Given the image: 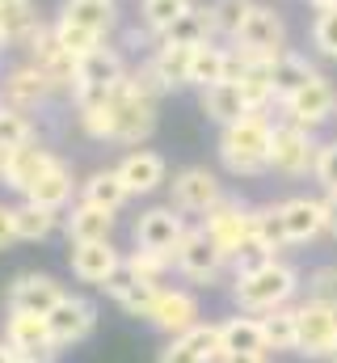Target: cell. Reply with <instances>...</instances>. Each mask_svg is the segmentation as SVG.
Wrapping results in <instances>:
<instances>
[{"label": "cell", "mask_w": 337, "mask_h": 363, "mask_svg": "<svg viewBox=\"0 0 337 363\" xmlns=\"http://www.w3.org/2000/svg\"><path fill=\"white\" fill-rule=\"evenodd\" d=\"M219 347H224V355H257V351H265L261 317H253V313L224 317L219 321Z\"/></svg>", "instance_id": "28"}, {"label": "cell", "mask_w": 337, "mask_h": 363, "mask_svg": "<svg viewBox=\"0 0 337 363\" xmlns=\"http://www.w3.org/2000/svg\"><path fill=\"white\" fill-rule=\"evenodd\" d=\"M325 199V233L337 237V194H321Z\"/></svg>", "instance_id": "49"}, {"label": "cell", "mask_w": 337, "mask_h": 363, "mask_svg": "<svg viewBox=\"0 0 337 363\" xmlns=\"http://www.w3.org/2000/svg\"><path fill=\"white\" fill-rule=\"evenodd\" d=\"M308 300H321V304H333L337 308V262H321L308 271Z\"/></svg>", "instance_id": "43"}, {"label": "cell", "mask_w": 337, "mask_h": 363, "mask_svg": "<svg viewBox=\"0 0 337 363\" xmlns=\"http://www.w3.org/2000/svg\"><path fill=\"white\" fill-rule=\"evenodd\" d=\"M110 101H114V144L139 148V144L156 131V123H161V118H156V101L135 97V93L127 89V81L110 93Z\"/></svg>", "instance_id": "9"}, {"label": "cell", "mask_w": 337, "mask_h": 363, "mask_svg": "<svg viewBox=\"0 0 337 363\" xmlns=\"http://www.w3.org/2000/svg\"><path fill=\"white\" fill-rule=\"evenodd\" d=\"M253 241L270 254V258H282V250H291V237L282 228V216H278V203H265V207H253Z\"/></svg>", "instance_id": "37"}, {"label": "cell", "mask_w": 337, "mask_h": 363, "mask_svg": "<svg viewBox=\"0 0 337 363\" xmlns=\"http://www.w3.org/2000/svg\"><path fill=\"white\" fill-rule=\"evenodd\" d=\"M0 165H4V152H0Z\"/></svg>", "instance_id": "58"}, {"label": "cell", "mask_w": 337, "mask_h": 363, "mask_svg": "<svg viewBox=\"0 0 337 363\" xmlns=\"http://www.w3.org/2000/svg\"><path fill=\"white\" fill-rule=\"evenodd\" d=\"M127 267L139 274V279H152V283H161V279L173 271V258H168V254H156V250H135V254L127 258Z\"/></svg>", "instance_id": "45"}, {"label": "cell", "mask_w": 337, "mask_h": 363, "mask_svg": "<svg viewBox=\"0 0 337 363\" xmlns=\"http://www.w3.org/2000/svg\"><path fill=\"white\" fill-rule=\"evenodd\" d=\"M51 30H55L59 47H64V51H72L76 60H84V55H93V51H101V47H105V38H101V34L84 30V26H76V21H68V17H55V21H51Z\"/></svg>", "instance_id": "40"}, {"label": "cell", "mask_w": 337, "mask_h": 363, "mask_svg": "<svg viewBox=\"0 0 337 363\" xmlns=\"http://www.w3.org/2000/svg\"><path fill=\"white\" fill-rule=\"evenodd\" d=\"M329 363H337V351H333V359H329Z\"/></svg>", "instance_id": "55"}, {"label": "cell", "mask_w": 337, "mask_h": 363, "mask_svg": "<svg viewBox=\"0 0 337 363\" xmlns=\"http://www.w3.org/2000/svg\"><path fill=\"white\" fill-rule=\"evenodd\" d=\"M47 321H51L55 347L64 351V347H76V342H84V338L93 334L97 308H93V300H84V296H64V300L47 313Z\"/></svg>", "instance_id": "19"}, {"label": "cell", "mask_w": 337, "mask_h": 363, "mask_svg": "<svg viewBox=\"0 0 337 363\" xmlns=\"http://www.w3.org/2000/svg\"><path fill=\"white\" fill-rule=\"evenodd\" d=\"M17 359H21V355H17V351H13V347L0 338V363H17Z\"/></svg>", "instance_id": "52"}, {"label": "cell", "mask_w": 337, "mask_h": 363, "mask_svg": "<svg viewBox=\"0 0 337 363\" xmlns=\"http://www.w3.org/2000/svg\"><path fill=\"white\" fill-rule=\"evenodd\" d=\"M47 21L38 17V4L34 0H13V4H0V30L13 47H25Z\"/></svg>", "instance_id": "32"}, {"label": "cell", "mask_w": 337, "mask_h": 363, "mask_svg": "<svg viewBox=\"0 0 337 363\" xmlns=\"http://www.w3.org/2000/svg\"><path fill=\"white\" fill-rule=\"evenodd\" d=\"M114 169H118V178L127 182L131 199H135V194H156V190L168 182L165 157H161V152H152V148H131Z\"/></svg>", "instance_id": "23"}, {"label": "cell", "mask_w": 337, "mask_h": 363, "mask_svg": "<svg viewBox=\"0 0 337 363\" xmlns=\"http://www.w3.org/2000/svg\"><path fill=\"white\" fill-rule=\"evenodd\" d=\"M190 55H194V47L161 43V47L148 55V64L156 68V77H161L165 89H185V85H190Z\"/></svg>", "instance_id": "34"}, {"label": "cell", "mask_w": 337, "mask_h": 363, "mask_svg": "<svg viewBox=\"0 0 337 363\" xmlns=\"http://www.w3.org/2000/svg\"><path fill=\"white\" fill-rule=\"evenodd\" d=\"M312 77H321L316 72V64L308 60V55H299V51H282V55H274V64H270V85H274V101H287L291 93H299Z\"/></svg>", "instance_id": "26"}, {"label": "cell", "mask_w": 337, "mask_h": 363, "mask_svg": "<svg viewBox=\"0 0 337 363\" xmlns=\"http://www.w3.org/2000/svg\"><path fill=\"white\" fill-rule=\"evenodd\" d=\"M202 110H207V118L219 123V127H228V123H236V118L253 114L249 97H245V89H241L236 81H219V85L202 89Z\"/></svg>", "instance_id": "29"}, {"label": "cell", "mask_w": 337, "mask_h": 363, "mask_svg": "<svg viewBox=\"0 0 337 363\" xmlns=\"http://www.w3.org/2000/svg\"><path fill=\"white\" fill-rule=\"evenodd\" d=\"M51 85H47V77L25 60V64H17L8 77H4V85H0V97H4V106H13V110H21V114H30V110H38L47 97H51Z\"/></svg>", "instance_id": "24"}, {"label": "cell", "mask_w": 337, "mask_h": 363, "mask_svg": "<svg viewBox=\"0 0 337 363\" xmlns=\"http://www.w3.org/2000/svg\"><path fill=\"white\" fill-rule=\"evenodd\" d=\"M105 296H114V304H118L127 317H144V321H148V313H152V304H156V296H161V283L139 279V274L127 267V258H122V267H118L114 279L105 283Z\"/></svg>", "instance_id": "21"}, {"label": "cell", "mask_w": 337, "mask_h": 363, "mask_svg": "<svg viewBox=\"0 0 337 363\" xmlns=\"http://www.w3.org/2000/svg\"><path fill=\"white\" fill-rule=\"evenodd\" d=\"M295 317H299L295 355H304V359H333V351H337V308L333 304L304 300V304H295Z\"/></svg>", "instance_id": "7"}, {"label": "cell", "mask_w": 337, "mask_h": 363, "mask_svg": "<svg viewBox=\"0 0 337 363\" xmlns=\"http://www.w3.org/2000/svg\"><path fill=\"white\" fill-rule=\"evenodd\" d=\"M81 199L118 216V207L131 199V190H127V182L118 178V169H97V174H88V178L81 182Z\"/></svg>", "instance_id": "33"}, {"label": "cell", "mask_w": 337, "mask_h": 363, "mask_svg": "<svg viewBox=\"0 0 337 363\" xmlns=\"http://www.w3.org/2000/svg\"><path fill=\"white\" fill-rule=\"evenodd\" d=\"M316 152H321V140L316 131L308 127H295V123H274V140H270V174L278 178H308L312 165H316Z\"/></svg>", "instance_id": "4"}, {"label": "cell", "mask_w": 337, "mask_h": 363, "mask_svg": "<svg viewBox=\"0 0 337 363\" xmlns=\"http://www.w3.org/2000/svg\"><path fill=\"white\" fill-rule=\"evenodd\" d=\"M59 157L42 144V140H30V144H21V148H8L4 152V165H0V182L8 186V190H17L21 199H25V190L34 186V182L42 178L51 165H55Z\"/></svg>", "instance_id": "16"}, {"label": "cell", "mask_w": 337, "mask_h": 363, "mask_svg": "<svg viewBox=\"0 0 337 363\" xmlns=\"http://www.w3.org/2000/svg\"><path fill=\"white\" fill-rule=\"evenodd\" d=\"M127 60L114 51V47H101V51H93V55H84L81 64H76V85H72V101L84 106V101H93V97H105L110 89H118L122 81H127Z\"/></svg>", "instance_id": "8"}, {"label": "cell", "mask_w": 337, "mask_h": 363, "mask_svg": "<svg viewBox=\"0 0 337 363\" xmlns=\"http://www.w3.org/2000/svg\"><path fill=\"white\" fill-rule=\"evenodd\" d=\"M202 321V304L190 287H161L152 313H148V325L165 338H181L185 330H194Z\"/></svg>", "instance_id": "14"}, {"label": "cell", "mask_w": 337, "mask_h": 363, "mask_svg": "<svg viewBox=\"0 0 337 363\" xmlns=\"http://www.w3.org/2000/svg\"><path fill=\"white\" fill-rule=\"evenodd\" d=\"M219 30H215V17H211V4H194L185 17H177V26L168 30L161 43L173 47H202V43H215Z\"/></svg>", "instance_id": "31"}, {"label": "cell", "mask_w": 337, "mask_h": 363, "mask_svg": "<svg viewBox=\"0 0 337 363\" xmlns=\"http://www.w3.org/2000/svg\"><path fill=\"white\" fill-rule=\"evenodd\" d=\"M253 4L257 0H211V17H215V30H219V38H236L241 34V26L249 21Z\"/></svg>", "instance_id": "42"}, {"label": "cell", "mask_w": 337, "mask_h": 363, "mask_svg": "<svg viewBox=\"0 0 337 363\" xmlns=\"http://www.w3.org/2000/svg\"><path fill=\"white\" fill-rule=\"evenodd\" d=\"M59 17L76 21L84 30L101 34V38H110V30L118 26V9H114L110 0H64V13H59Z\"/></svg>", "instance_id": "36"}, {"label": "cell", "mask_w": 337, "mask_h": 363, "mask_svg": "<svg viewBox=\"0 0 337 363\" xmlns=\"http://www.w3.org/2000/svg\"><path fill=\"white\" fill-rule=\"evenodd\" d=\"M110 4H114V0H110Z\"/></svg>", "instance_id": "59"}, {"label": "cell", "mask_w": 337, "mask_h": 363, "mask_svg": "<svg viewBox=\"0 0 337 363\" xmlns=\"http://www.w3.org/2000/svg\"><path fill=\"white\" fill-rule=\"evenodd\" d=\"M228 267H232V262H228L224 250L207 237V228H202V224H190L185 237H181V245H177V254H173V271L181 274V279H190V283H198V287H215Z\"/></svg>", "instance_id": "3"}, {"label": "cell", "mask_w": 337, "mask_h": 363, "mask_svg": "<svg viewBox=\"0 0 337 363\" xmlns=\"http://www.w3.org/2000/svg\"><path fill=\"white\" fill-rule=\"evenodd\" d=\"M64 233H68V245H88V241H110L114 233V211L105 207H93V203H72V211L64 216Z\"/></svg>", "instance_id": "25"}, {"label": "cell", "mask_w": 337, "mask_h": 363, "mask_svg": "<svg viewBox=\"0 0 337 363\" xmlns=\"http://www.w3.org/2000/svg\"><path fill=\"white\" fill-rule=\"evenodd\" d=\"M13 224H17V241H47V237L59 228V211L21 199V203L13 207Z\"/></svg>", "instance_id": "38"}, {"label": "cell", "mask_w": 337, "mask_h": 363, "mask_svg": "<svg viewBox=\"0 0 337 363\" xmlns=\"http://www.w3.org/2000/svg\"><path fill=\"white\" fill-rule=\"evenodd\" d=\"M261 330H265V351H270V355L295 351V342H299L295 304H282V308H274V313H261Z\"/></svg>", "instance_id": "35"}, {"label": "cell", "mask_w": 337, "mask_h": 363, "mask_svg": "<svg viewBox=\"0 0 337 363\" xmlns=\"http://www.w3.org/2000/svg\"><path fill=\"white\" fill-rule=\"evenodd\" d=\"M219 81H232V47H219V43H202L194 47L190 55V85L202 93Z\"/></svg>", "instance_id": "27"}, {"label": "cell", "mask_w": 337, "mask_h": 363, "mask_svg": "<svg viewBox=\"0 0 337 363\" xmlns=\"http://www.w3.org/2000/svg\"><path fill=\"white\" fill-rule=\"evenodd\" d=\"M304 287V274L299 267H291L287 258H270V262H257L249 271H236L232 274V304L236 313H274L282 304H291Z\"/></svg>", "instance_id": "1"}, {"label": "cell", "mask_w": 337, "mask_h": 363, "mask_svg": "<svg viewBox=\"0 0 337 363\" xmlns=\"http://www.w3.org/2000/svg\"><path fill=\"white\" fill-rule=\"evenodd\" d=\"M0 4H13V0H0Z\"/></svg>", "instance_id": "57"}, {"label": "cell", "mask_w": 337, "mask_h": 363, "mask_svg": "<svg viewBox=\"0 0 337 363\" xmlns=\"http://www.w3.org/2000/svg\"><path fill=\"white\" fill-rule=\"evenodd\" d=\"M64 283L55 274H42V271H25L8 283V296H4V308H17V313H51L59 300H64Z\"/></svg>", "instance_id": "17"}, {"label": "cell", "mask_w": 337, "mask_h": 363, "mask_svg": "<svg viewBox=\"0 0 337 363\" xmlns=\"http://www.w3.org/2000/svg\"><path fill=\"white\" fill-rule=\"evenodd\" d=\"M202 228H207V237L224 250V258L232 262L253 233V207L245 199H232V194H228L219 207H211V211L202 216Z\"/></svg>", "instance_id": "10"}, {"label": "cell", "mask_w": 337, "mask_h": 363, "mask_svg": "<svg viewBox=\"0 0 337 363\" xmlns=\"http://www.w3.org/2000/svg\"><path fill=\"white\" fill-rule=\"evenodd\" d=\"M25 51H30V64L47 77V85L55 93H72V85H76V55L72 51H64L59 47V38H55V30L51 26H42L30 43H25Z\"/></svg>", "instance_id": "12"}, {"label": "cell", "mask_w": 337, "mask_h": 363, "mask_svg": "<svg viewBox=\"0 0 337 363\" xmlns=\"http://www.w3.org/2000/svg\"><path fill=\"white\" fill-rule=\"evenodd\" d=\"M312 178L321 182L325 194H337V140H325V144H321L316 165H312Z\"/></svg>", "instance_id": "47"}, {"label": "cell", "mask_w": 337, "mask_h": 363, "mask_svg": "<svg viewBox=\"0 0 337 363\" xmlns=\"http://www.w3.org/2000/svg\"><path fill=\"white\" fill-rule=\"evenodd\" d=\"M30 140H38L34 118L21 114V110H13V106H4V110H0V152L21 148V144H30Z\"/></svg>", "instance_id": "41"}, {"label": "cell", "mask_w": 337, "mask_h": 363, "mask_svg": "<svg viewBox=\"0 0 337 363\" xmlns=\"http://www.w3.org/2000/svg\"><path fill=\"white\" fill-rule=\"evenodd\" d=\"M8 47H13V43H8V38H4V30H0V55H4Z\"/></svg>", "instance_id": "53"}, {"label": "cell", "mask_w": 337, "mask_h": 363, "mask_svg": "<svg viewBox=\"0 0 337 363\" xmlns=\"http://www.w3.org/2000/svg\"><path fill=\"white\" fill-rule=\"evenodd\" d=\"M127 89L135 93V97H148V101H156L161 93H168L165 85H161V77H156V68L144 60V64H135L131 72H127Z\"/></svg>", "instance_id": "46"}, {"label": "cell", "mask_w": 337, "mask_h": 363, "mask_svg": "<svg viewBox=\"0 0 337 363\" xmlns=\"http://www.w3.org/2000/svg\"><path fill=\"white\" fill-rule=\"evenodd\" d=\"M219 359H224L219 321H198L181 338H168V347L156 355V363H219Z\"/></svg>", "instance_id": "18"}, {"label": "cell", "mask_w": 337, "mask_h": 363, "mask_svg": "<svg viewBox=\"0 0 337 363\" xmlns=\"http://www.w3.org/2000/svg\"><path fill=\"white\" fill-rule=\"evenodd\" d=\"M68 267L72 274L88 283V287H101L105 291V283L114 279V271L122 267V254L110 245V241H88V245H72V254H68Z\"/></svg>", "instance_id": "22"}, {"label": "cell", "mask_w": 337, "mask_h": 363, "mask_svg": "<svg viewBox=\"0 0 337 363\" xmlns=\"http://www.w3.org/2000/svg\"><path fill=\"white\" fill-rule=\"evenodd\" d=\"M17 363H42V359H17Z\"/></svg>", "instance_id": "54"}, {"label": "cell", "mask_w": 337, "mask_h": 363, "mask_svg": "<svg viewBox=\"0 0 337 363\" xmlns=\"http://www.w3.org/2000/svg\"><path fill=\"white\" fill-rule=\"evenodd\" d=\"M270 140L274 118L265 110H253L245 118L219 127V161L232 178H261L270 174Z\"/></svg>", "instance_id": "2"}, {"label": "cell", "mask_w": 337, "mask_h": 363, "mask_svg": "<svg viewBox=\"0 0 337 363\" xmlns=\"http://www.w3.org/2000/svg\"><path fill=\"white\" fill-rule=\"evenodd\" d=\"M4 342H8L21 359L51 363L59 355V347H55V338H51V321H47L42 313H17V308H8V317H4Z\"/></svg>", "instance_id": "11"}, {"label": "cell", "mask_w": 337, "mask_h": 363, "mask_svg": "<svg viewBox=\"0 0 337 363\" xmlns=\"http://www.w3.org/2000/svg\"><path fill=\"white\" fill-rule=\"evenodd\" d=\"M278 114H282V123H295V127L321 131L325 123H333V118H337V89H333V81H329L325 72H321V77H312L299 93H291L287 101H278Z\"/></svg>", "instance_id": "5"}, {"label": "cell", "mask_w": 337, "mask_h": 363, "mask_svg": "<svg viewBox=\"0 0 337 363\" xmlns=\"http://www.w3.org/2000/svg\"><path fill=\"white\" fill-rule=\"evenodd\" d=\"M8 245H17V224H13V207L0 203V250H8Z\"/></svg>", "instance_id": "48"}, {"label": "cell", "mask_w": 337, "mask_h": 363, "mask_svg": "<svg viewBox=\"0 0 337 363\" xmlns=\"http://www.w3.org/2000/svg\"><path fill=\"white\" fill-rule=\"evenodd\" d=\"M72 190H76V182H72V165H64V161H55L42 178L34 182L30 190H25V199L30 203H38V207H51V211H64L68 203H72Z\"/></svg>", "instance_id": "30"}, {"label": "cell", "mask_w": 337, "mask_h": 363, "mask_svg": "<svg viewBox=\"0 0 337 363\" xmlns=\"http://www.w3.org/2000/svg\"><path fill=\"white\" fill-rule=\"evenodd\" d=\"M308 9H312V13H333L337 0H308Z\"/></svg>", "instance_id": "51"}, {"label": "cell", "mask_w": 337, "mask_h": 363, "mask_svg": "<svg viewBox=\"0 0 337 363\" xmlns=\"http://www.w3.org/2000/svg\"><path fill=\"white\" fill-rule=\"evenodd\" d=\"M278 216H282V228H287L291 245H308V241L325 237V199H316V194H291V199H282Z\"/></svg>", "instance_id": "20"}, {"label": "cell", "mask_w": 337, "mask_h": 363, "mask_svg": "<svg viewBox=\"0 0 337 363\" xmlns=\"http://www.w3.org/2000/svg\"><path fill=\"white\" fill-rule=\"evenodd\" d=\"M185 216L168 203V207H148V211H139V220H135V250H156V254H177V245H181V237H185Z\"/></svg>", "instance_id": "15"}, {"label": "cell", "mask_w": 337, "mask_h": 363, "mask_svg": "<svg viewBox=\"0 0 337 363\" xmlns=\"http://www.w3.org/2000/svg\"><path fill=\"white\" fill-rule=\"evenodd\" d=\"M190 9H194V0H139V21H144V30L165 38L177 26V17H185Z\"/></svg>", "instance_id": "39"}, {"label": "cell", "mask_w": 337, "mask_h": 363, "mask_svg": "<svg viewBox=\"0 0 337 363\" xmlns=\"http://www.w3.org/2000/svg\"><path fill=\"white\" fill-rule=\"evenodd\" d=\"M0 110H4V97H0Z\"/></svg>", "instance_id": "56"}, {"label": "cell", "mask_w": 337, "mask_h": 363, "mask_svg": "<svg viewBox=\"0 0 337 363\" xmlns=\"http://www.w3.org/2000/svg\"><path fill=\"white\" fill-rule=\"evenodd\" d=\"M219 363H274V359H270V351H257V355H224Z\"/></svg>", "instance_id": "50"}, {"label": "cell", "mask_w": 337, "mask_h": 363, "mask_svg": "<svg viewBox=\"0 0 337 363\" xmlns=\"http://www.w3.org/2000/svg\"><path fill=\"white\" fill-rule=\"evenodd\" d=\"M168 190H173V207H177L181 216H207L211 207H219V203L228 199L219 174L207 169V165H185V169H177L173 182H168Z\"/></svg>", "instance_id": "6"}, {"label": "cell", "mask_w": 337, "mask_h": 363, "mask_svg": "<svg viewBox=\"0 0 337 363\" xmlns=\"http://www.w3.org/2000/svg\"><path fill=\"white\" fill-rule=\"evenodd\" d=\"M308 38H312V47H316V55L337 60V9L333 13H316V17H312Z\"/></svg>", "instance_id": "44"}, {"label": "cell", "mask_w": 337, "mask_h": 363, "mask_svg": "<svg viewBox=\"0 0 337 363\" xmlns=\"http://www.w3.org/2000/svg\"><path fill=\"white\" fill-rule=\"evenodd\" d=\"M232 47H241L249 55H265V60L282 55L287 51V21H282V13L274 4H253L249 21L241 26V34L232 38Z\"/></svg>", "instance_id": "13"}]
</instances>
